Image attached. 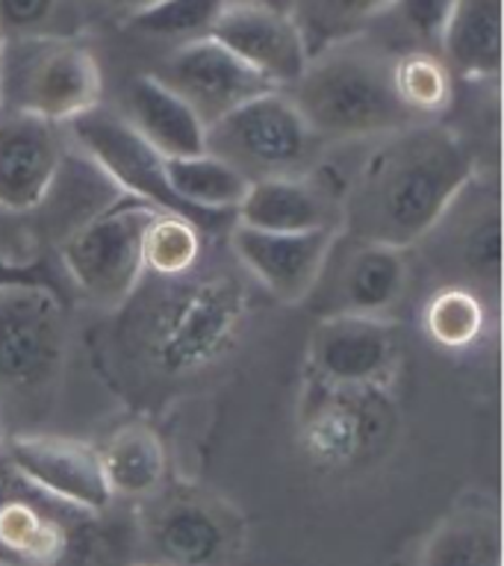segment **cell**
I'll use <instances>...</instances> for the list:
<instances>
[{
	"label": "cell",
	"instance_id": "cell-27",
	"mask_svg": "<svg viewBox=\"0 0 504 566\" xmlns=\"http://www.w3.org/2000/svg\"><path fill=\"white\" fill-rule=\"evenodd\" d=\"M463 260L477 281H490L493 290L498 286V207L495 201L490 203L486 212H477L475 224L466 230Z\"/></svg>",
	"mask_w": 504,
	"mask_h": 566
},
{
	"label": "cell",
	"instance_id": "cell-18",
	"mask_svg": "<svg viewBox=\"0 0 504 566\" xmlns=\"http://www.w3.org/2000/svg\"><path fill=\"white\" fill-rule=\"evenodd\" d=\"M106 486L113 495L139 499L150 495L166 475V451L148 424H122L97 449Z\"/></svg>",
	"mask_w": 504,
	"mask_h": 566
},
{
	"label": "cell",
	"instance_id": "cell-32",
	"mask_svg": "<svg viewBox=\"0 0 504 566\" xmlns=\"http://www.w3.org/2000/svg\"><path fill=\"white\" fill-rule=\"evenodd\" d=\"M0 566H12V564H7V560H0Z\"/></svg>",
	"mask_w": 504,
	"mask_h": 566
},
{
	"label": "cell",
	"instance_id": "cell-33",
	"mask_svg": "<svg viewBox=\"0 0 504 566\" xmlns=\"http://www.w3.org/2000/svg\"><path fill=\"white\" fill-rule=\"evenodd\" d=\"M166 566H168V564H166Z\"/></svg>",
	"mask_w": 504,
	"mask_h": 566
},
{
	"label": "cell",
	"instance_id": "cell-6",
	"mask_svg": "<svg viewBox=\"0 0 504 566\" xmlns=\"http://www.w3.org/2000/svg\"><path fill=\"white\" fill-rule=\"evenodd\" d=\"M65 318L56 290H0V392L39 398L60 378Z\"/></svg>",
	"mask_w": 504,
	"mask_h": 566
},
{
	"label": "cell",
	"instance_id": "cell-25",
	"mask_svg": "<svg viewBox=\"0 0 504 566\" xmlns=\"http://www.w3.org/2000/svg\"><path fill=\"white\" fill-rule=\"evenodd\" d=\"M201 233L192 219L157 210L141 233V269L166 277L189 272L201 256Z\"/></svg>",
	"mask_w": 504,
	"mask_h": 566
},
{
	"label": "cell",
	"instance_id": "cell-23",
	"mask_svg": "<svg viewBox=\"0 0 504 566\" xmlns=\"http://www.w3.org/2000/svg\"><path fill=\"white\" fill-rule=\"evenodd\" d=\"M392 88L407 113L424 122L449 109L454 97V80L449 65L428 51L401 53L392 60Z\"/></svg>",
	"mask_w": 504,
	"mask_h": 566
},
{
	"label": "cell",
	"instance_id": "cell-21",
	"mask_svg": "<svg viewBox=\"0 0 504 566\" xmlns=\"http://www.w3.org/2000/svg\"><path fill=\"white\" fill-rule=\"evenodd\" d=\"M392 7V0H292L290 15L298 27L307 56L360 39L363 30Z\"/></svg>",
	"mask_w": 504,
	"mask_h": 566
},
{
	"label": "cell",
	"instance_id": "cell-28",
	"mask_svg": "<svg viewBox=\"0 0 504 566\" xmlns=\"http://www.w3.org/2000/svg\"><path fill=\"white\" fill-rule=\"evenodd\" d=\"M62 0H0V42L53 35Z\"/></svg>",
	"mask_w": 504,
	"mask_h": 566
},
{
	"label": "cell",
	"instance_id": "cell-16",
	"mask_svg": "<svg viewBox=\"0 0 504 566\" xmlns=\"http://www.w3.org/2000/svg\"><path fill=\"white\" fill-rule=\"evenodd\" d=\"M407 281H410V269H407L405 248L360 242V248H354L339 272L334 313L384 318L401 301Z\"/></svg>",
	"mask_w": 504,
	"mask_h": 566
},
{
	"label": "cell",
	"instance_id": "cell-15",
	"mask_svg": "<svg viewBox=\"0 0 504 566\" xmlns=\"http://www.w3.org/2000/svg\"><path fill=\"white\" fill-rule=\"evenodd\" d=\"M237 224L269 233H301V230L336 228L334 210L316 186L304 177H260L248 184L239 201Z\"/></svg>",
	"mask_w": 504,
	"mask_h": 566
},
{
	"label": "cell",
	"instance_id": "cell-17",
	"mask_svg": "<svg viewBox=\"0 0 504 566\" xmlns=\"http://www.w3.org/2000/svg\"><path fill=\"white\" fill-rule=\"evenodd\" d=\"M440 51L451 74L495 83L502 74V0H454Z\"/></svg>",
	"mask_w": 504,
	"mask_h": 566
},
{
	"label": "cell",
	"instance_id": "cell-1",
	"mask_svg": "<svg viewBox=\"0 0 504 566\" xmlns=\"http://www.w3.org/2000/svg\"><path fill=\"white\" fill-rule=\"evenodd\" d=\"M345 201V224L360 242L410 248L437 230L475 177L458 133L431 122L380 136Z\"/></svg>",
	"mask_w": 504,
	"mask_h": 566
},
{
	"label": "cell",
	"instance_id": "cell-9",
	"mask_svg": "<svg viewBox=\"0 0 504 566\" xmlns=\"http://www.w3.org/2000/svg\"><path fill=\"white\" fill-rule=\"evenodd\" d=\"M210 35L281 92L298 83L309 62L290 12L260 0H228Z\"/></svg>",
	"mask_w": 504,
	"mask_h": 566
},
{
	"label": "cell",
	"instance_id": "cell-12",
	"mask_svg": "<svg viewBox=\"0 0 504 566\" xmlns=\"http://www.w3.org/2000/svg\"><path fill=\"white\" fill-rule=\"evenodd\" d=\"M65 154L60 124L0 109V210H35L56 180Z\"/></svg>",
	"mask_w": 504,
	"mask_h": 566
},
{
	"label": "cell",
	"instance_id": "cell-8",
	"mask_svg": "<svg viewBox=\"0 0 504 566\" xmlns=\"http://www.w3.org/2000/svg\"><path fill=\"white\" fill-rule=\"evenodd\" d=\"M154 77L192 106L203 127L233 113L251 97L272 92V86L256 71L237 60L228 48H221L212 35L177 44V51L159 65Z\"/></svg>",
	"mask_w": 504,
	"mask_h": 566
},
{
	"label": "cell",
	"instance_id": "cell-20",
	"mask_svg": "<svg viewBox=\"0 0 504 566\" xmlns=\"http://www.w3.org/2000/svg\"><path fill=\"white\" fill-rule=\"evenodd\" d=\"M422 566H502V522L495 511H460L433 531Z\"/></svg>",
	"mask_w": 504,
	"mask_h": 566
},
{
	"label": "cell",
	"instance_id": "cell-4",
	"mask_svg": "<svg viewBox=\"0 0 504 566\" xmlns=\"http://www.w3.org/2000/svg\"><path fill=\"white\" fill-rule=\"evenodd\" d=\"M318 145V136L281 88L251 97L207 127V150L248 180L301 177L316 159Z\"/></svg>",
	"mask_w": 504,
	"mask_h": 566
},
{
	"label": "cell",
	"instance_id": "cell-3",
	"mask_svg": "<svg viewBox=\"0 0 504 566\" xmlns=\"http://www.w3.org/2000/svg\"><path fill=\"white\" fill-rule=\"evenodd\" d=\"M101 69L86 48L62 35L0 42V109L53 124L101 106Z\"/></svg>",
	"mask_w": 504,
	"mask_h": 566
},
{
	"label": "cell",
	"instance_id": "cell-26",
	"mask_svg": "<svg viewBox=\"0 0 504 566\" xmlns=\"http://www.w3.org/2000/svg\"><path fill=\"white\" fill-rule=\"evenodd\" d=\"M486 310L475 290L445 286L424 307V331L442 348H466L484 334Z\"/></svg>",
	"mask_w": 504,
	"mask_h": 566
},
{
	"label": "cell",
	"instance_id": "cell-2",
	"mask_svg": "<svg viewBox=\"0 0 504 566\" xmlns=\"http://www.w3.org/2000/svg\"><path fill=\"white\" fill-rule=\"evenodd\" d=\"M290 97L322 145L387 136L419 122L392 88V60L360 39L313 56Z\"/></svg>",
	"mask_w": 504,
	"mask_h": 566
},
{
	"label": "cell",
	"instance_id": "cell-29",
	"mask_svg": "<svg viewBox=\"0 0 504 566\" xmlns=\"http://www.w3.org/2000/svg\"><path fill=\"white\" fill-rule=\"evenodd\" d=\"M401 24L428 44H440L442 33H445V24H449L451 9H454V0H392Z\"/></svg>",
	"mask_w": 504,
	"mask_h": 566
},
{
	"label": "cell",
	"instance_id": "cell-11",
	"mask_svg": "<svg viewBox=\"0 0 504 566\" xmlns=\"http://www.w3.org/2000/svg\"><path fill=\"white\" fill-rule=\"evenodd\" d=\"M336 228L301 230V233H269L237 224L233 251L239 263L281 301H301L316 290L325 272L327 256L334 251Z\"/></svg>",
	"mask_w": 504,
	"mask_h": 566
},
{
	"label": "cell",
	"instance_id": "cell-13",
	"mask_svg": "<svg viewBox=\"0 0 504 566\" xmlns=\"http://www.w3.org/2000/svg\"><path fill=\"white\" fill-rule=\"evenodd\" d=\"M396 363V336L384 318L334 313L313 334V366L343 387H369Z\"/></svg>",
	"mask_w": 504,
	"mask_h": 566
},
{
	"label": "cell",
	"instance_id": "cell-7",
	"mask_svg": "<svg viewBox=\"0 0 504 566\" xmlns=\"http://www.w3.org/2000/svg\"><path fill=\"white\" fill-rule=\"evenodd\" d=\"M69 130L71 139L77 142V148L83 150V157L92 159L122 195L150 203L154 210L186 216L201 230H212L221 224L219 219L198 216L177 198L171 184H168L166 157L150 148L148 142L141 139L118 113L95 106V109L71 118Z\"/></svg>",
	"mask_w": 504,
	"mask_h": 566
},
{
	"label": "cell",
	"instance_id": "cell-22",
	"mask_svg": "<svg viewBox=\"0 0 504 566\" xmlns=\"http://www.w3.org/2000/svg\"><path fill=\"white\" fill-rule=\"evenodd\" d=\"M157 546L168 566H219L224 531L201 504H171L157 522Z\"/></svg>",
	"mask_w": 504,
	"mask_h": 566
},
{
	"label": "cell",
	"instance_id": "cell-31",
	"mask_svg": "<svg viewBox=\"0 0 504 566\" xmlns=\"http://www.w3.org/2000/svg\"><path fill=\"white\" fill-rule=\"evenodd\" d=\"M106 7H113V9H122V12H136V9L141 7H148V3H154V0H104Z\"/></svg>",
	"mask_w": 504,
	"mask_h": 566
},
{
	"label": "cell",
	"instance_id": "cell-5",
	"mask_svg": "<svg viewBox=\"0 0 504 566\" xmlns=\"http://www.w3.org/2000/svg\"><path fill=\"white\" fill-rule=\"evenodd\" d=\"M154 212L150 203L122 195L62 239V269L86 298L113 307L130 295L141 274V233Z\"/></svg>",
	"mask_w": 504,
	"mask_h": 566
},
{
	"label": "cell",
	"instance_id": "cell-14",
	"mask_svg": "<svg viewBox=\"0 0 504 566\" xmlns=\"http://www.w3.org/2000/svg\"><path fill=\"white\" fill-rule=\"evenodd\" d=\"M122 118L166 159L207 150V127L201 118L154 74L133 80Z\"/></svg>",
	"mask_w": 504,
	"mask_h": 566
},
{
	"label": "cell",
	"instance_id": "cell-19",
	"mask_svg": "<svg viewBox=\"0 0 504 566\" xmlns=\"http://www.w3.org/2000/svg\"><path fill=\"white\" fill-rule=\"evenodd\" d=\"M166 175L175 195L189 210L219 221H224V212L237 210L251 184L242 171L210 150L166 159Z\"/></svg>",
	"mask_w": 504,
	"mask_h": 566
},
{
	"label": "cell",
	"instance_id": "cell-24",
	"mask_svg": "<svg viewBox=\"0 0 504 566\" xmlns=\"http://www.w3.org/2000/svg\"><path fill=\"white\" fill-rule=\"evenodd\" d=\"M228 0H154L148 7L127 15L133 33L159 39V42H195L210 35Z\"/></svg>",
	"mask_w": 504,
	"mask_h": 566
},
{
	"label": "cell",
	"instance_id": "cell-30",
	"mask_svg": "<svg viewBox=\"0 0 504 566\" xmlns=\"http://www.w3.org/2000/svg\"><path fill=\"white\" fill-rule=\"evenodd\" d=\"M12 286H51V274L39 260H12V256L0 254V290H12Z\"/></svg>",
	"mask_w": 504,
	"mask_h": 566
},
{
	"label": "cell",
	"instance_id": "cell-10",
	"mask_svg": "<svg viewBox=\"0 0 504 566\" xmlns=\"http://www.w3.org/2000/svg\"><path fill=\"white\" fill-rule=\"evenodd\" d=\"M7 463L21 481L39 493L83 513H101L113 502L97 449L69 437H12Z\"/></svg>",
	"mask_w": 504,
	"mask_h": 566
}]
</instances>
